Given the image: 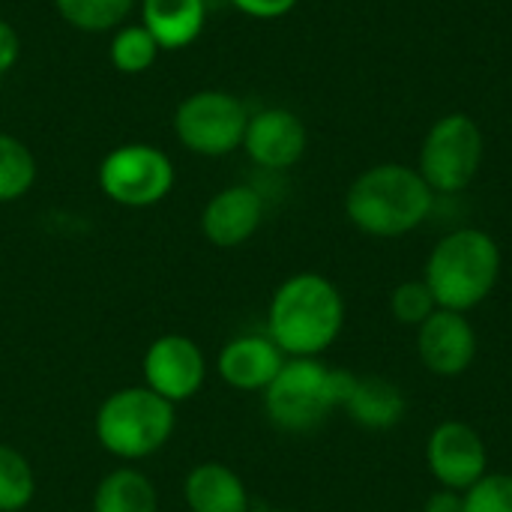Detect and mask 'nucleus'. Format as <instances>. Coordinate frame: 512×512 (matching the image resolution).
Returning a JSON list of instances; mask_svg holds the SVG:
<instances>
[{
    "mask_svg": "<svg viewBox=\"0 0 512 512\" xmlns=\"http://www.w3.org/2000/svg\"><path fill=\"white\" fill-rule=\"evenodd\" d=\"M345 297L324 273H294L270 297L267 336L285 357H321L345 330Z\"/></svg>",
    "mask_w": 512,
    "mask_h": 512,
    "instance_id": "1",
    "label": "nucleus"
},
{
    "mask_svg": "<svg viewBox=\"0 0 512 512\" xmlns=\"http://www.w3.org/2000/svg\"><path fill=\"white\" fill-rule=\"evenodd\" d=\"M36 495V474L24 453L0 444V512H21Z\"/></svg>",
    "mask_w": 512,
    "mask_h": 512,
    "instance_id": "22",
    "label": "nucleus"
},
{
    "mask_svg": "<svg viewBox=\"0 0 512 512\" xmlns=\"http://www.w3.org/2000/svg\"><path fill=\"white\" fill-rule=\"evenodd\" d=\"M483 132L474 117L456 111L432 123L420 147V177L435 195H456L471 186L483 165Z\"/></svg>",
    "mask_w": 512,
    "mask_h": 512,
    "instance_id": "6",
    "label": "nucleus"
},
{
    "mask_svg": "<svg viewBox=\"0 0 512 512\" xmlns=\"http://www.w3.org/2000/svg\"><path fill=\"white\" fill-rule=\"evenodd\" d=\"M159 42L144 24H120L108 42V60L120 75H141L159 57Z\"/></svg>",
    "mask_w": 512,
    "mask_h": 512,
    "instance_id": "19",
    "label": "nucleus"
},
{
    "mask_svg": "<svg viewBox=\"0 0 512 512\" xmlns=\"http://www.w3.org/2000/svg\"><path fill=\"white\" fill-rule=\"evenodd\" d=\"M18 60H21V36L6 18H0V75L12 72Z\"/></svg>",
    "mask_w": 512,
    "mask_h": 512,
    "instance_id": "26",
    "label": "nucleus"
},
{
    "mask_svg": "<svg viewBox=\"0 0 512 512\" xmlns=\"http://www.w3.org/2000/svg\"><path fill=\"white\" fill-rule=\"evenodd\" d=\"M96 183L102 195L120 207H156L174 189V162L153 144L129 141L105 153L96 171Z\"/></svg>",
    "mask_w": 512,
    "mask_h": 512,
    "instance_id": "7",
    "label": "nucleus"
},
{
    "mask_svg": "<svg viewBox=\"0 0 512 512\" xmlns=\"http://www.w3.org/2000/svg\"><path fill=\"white\" fill-rule=\"evenodd\" d=\"M435 207V192L411 165L384 162L363 171L345 192L348 222L369 237L393 240L420 228Z\"/></svg>",
    "mask_w": 512,
    "mask_h": 512,
    "instance_id": "2",
    "label": "nucleus"
},
{
    "mask_svg": "<svg viewBox=\"0 0 512 512\" xmlns=\"http://www.w3.org/2000/svg\"><path fill=\"white\" fill-rule=\"evenodd\" d=\"M438 309L429 285L423 279H408L402 285H396L390 291V315L402 324V327H420L432 312Z\"/></svg>",
    "mask_w": 512,
    "mask_h": 512,
    "instance_id": "23",
    "label": "nucleus"
},
{
    "mask_svg": "<svg viewBox=\"0 0 512 512\" xmlns=\"http://www.w3.org/2000/svg\"><path fill=\"white\" fill-rule=\"evenodd\" d=\"M252 512H291V510H273V507H267V510H252Z\"/></svg>",
    "mask_w": 512,
    "mask_h": 512,
    "instance_id": "28",
    "label": "nucleus"
},
{
    "mask_svg": "<svg viewBox=\"0 0 512 512\" xmlns=\"http://www.w3.org/2000/svg\"><path fill=\"white\" fill-rule=\"evenodd\" d=\"M138 0H54L60 18L84 33H108L117 30Z\"/></svg>",
    "mask_w": 512,
    "mask_h": 512,
    "instance_id": "20",
    "label": "nucleus"
},
{
    "mask_svg": "<svg viewBox=\"0 0 512 512\" xmlns=\"http://www.w3.org/2000/svg\"><path fill=\"white\" fill-rule=\"evenodd\" d=\"M234 9H240L249 18H282L288 15L300 0H228Z\"/></svg>",
    "mask_w": 512,
    "mask_h": 512,
    "instance_id": "25",
    "label": "nucleus"
},
{
    "mask_svg": "<svg viewBox=\"0 0 512 512\" xmlns=\"http://www.w3.org/2000/svg\"><path fill=\"white\" fill-rule=\"evenodd\" d=\"M423 512H465L462 507V492H453V489H435L426 504Z\"/></svg>",
    "mask_w": 512,
    "mask_h": 512,
    "instance_id": "27",
    "label": "nucleus"
},
{
    "mask_svg": "<svg viewBox=\"0 0 512 512\" xmlns=\"http://www.w3.org/2000/svg\"><path fill=\"white\" fill-rule=\"evenodd\" d=\"M501 270L504 255L489 231L456 228L444 234L429 252L423 282L429 285L438 309L468 315L495 294Z\"/></svg>",
    "mask_w": 512,
    "mask_h": 512,
    "instance_id": "3",
    "label": "nucleus"
},
{
    "mask_svg": "<svg viewBox=\"0 0 512 512\" xmlns=\"http://www.w3.org/2000/svg\"><path fill=\"white\" fill-rule=\"evenodd\" d=\"M36 183V159L30 147L9 135L0 132V204H12L24 198Z\"/></svg>",
    "mask_w": 512,
    "mask_h": 512,
    "instance_id": "21",
    "label": "nucleus"
},
{
    "mask_svg": "<svg viewBox=\"0 0 512 512\" xmlns=\"http://www.w3.org/2000/svg\"><path fill=\"white\" fill-rule=\"evenodd\" d=\"M351 384V372L333 369L321 357H288L279 375L261 393L264 414L276 429L288 435L315 432L333 411L345 405Z\"/></svg>",
    "mask_w": 512,
    "mask_h": 512,
    "instance_id": "4",
    "label": "nucleus"
},
{
    "mask_svg": "<svg viewBox=\"0 0 512 512\" xmlns=\"http://www.w3.org/2000/svg\"><path fill=\"white\" fill-rule=\"evenodd\" d=\"M249 108L228 90H195L174 111L177 141L198 156H228L243 147Z\"/></svg>",
    "mask_w": 512,
    "mask_h": 512,
    "instance_id": "8",
    "label": "nucleus"
},
{
    "mask_svg": "<svg viewBox=\"0 0 512 512\" xmlns=\"http://www.w3.org/2000/svg\"><path fill=\"white\" fill-rule=\"evenodd\" d=\"M93 512H159V495L144 471L114 468L93 492Z\"/></svg>",
    "mask_w": 512,
    "mask_h": 512,
    "instance_id": "18",
    "label": "nucleus"
},
{
    "mask_svg": "<svg viewBox=\"0 0 512 512\" xmlns=\"http://www.w3.org/2000/svg\"><path fill=\"white\" fill-rule=\"evenodd\" d=\"M141 24L162 51H183L207 24V0H141Z\"/></svg>",
    "mask_w": 512,
    "mask_h": 512,
    "instance_id": "17",
    "label": "nucleus"
},
{
    "mask_svg": "<svg viewBox=\"0 0 512 512\" xmlns=\"http://www.w3.org/2000/svg\"><path fill=\"white\" fill-rule=\"evenodd\" d=\"M426 465L441 489L465 492L489 474V447L474 426L444 420L426 438Z\"/></svg>",
    "mask_w": 512,
    "mask_h": 512,
    "instance_id": "9",
    "label": "nucleus"
},
{
    "mask_svg": "<svg viewBox=\"0 0 512 512\" xmlns=\"http://www.w3.org/2000/svg\"><path fill=\"white\" fill-rule=\"evenodd\" d=\"M183 501L192 512H252L243 477L222 462H201L183 480Z\"/></svg>",
    "mask_w": 512,
    "mask_h": 512,
    "instance_id": "16",
    "label": "nucleus"
},
{
    "mask_svg": "<svg viewBox=\"0 0 512 512\" xmlns=\"http://www.w3.org/2000/svg\"><path fill=\"white\" fill-rule=\"evenodd\" d=\"M477 330L462 312L435 309L417 327V357L435 378H462L477 360Z\"/></svg>",
    "mask_w": 512,
    "mask_h": 512,
    "instance_id": "11",
    "label": "nucleus"
},
{
    "mask_svg": "<svg viewBox=\"0 0 512 512\" xmlns=\"http://www.w3.org/2000/svg\"><path fill=\"white\" fill-rule=\"evenodd\" d=\"M174 405L150 387L114 390L96 411L93 432L105 453L123 462H138L159 453L174 435Z\"/></svg>",
    "mask_w": 512,
    "mask_h": 512,
    "instance_id": "5",
    "label": "nucleus"
},
{
    "mask_svg": "<svg viewBox=\"0 0 512 512\" xmlns=\"http://www.w3.org/2000/svg\"><path fill=\"white\" fill-rule=\"evenodd\" d=\"M285 354L267 333H243L222 345L216 357L219 378L240 393H264L285 366Z\"/></svg>",
    "mask_w": 512,
    "mask_h": 512,
    "instance_id": "14",
    "label": "nucleus"
},
{
    "mask_svg": "<svg viewBox=\"0 0 512 512\" xmlns=\"http://www.w3.org/2000/svg\"><path fill=\"white\" fill-rule=\"evenodd\" d=\"M342 411L357 423L360 429L369 432H387L405 420L408 399L402 387L390 378L381 375H354L351 393L342 405Z\"/></svg>",
    "mask_w": 512,
    "mask_h": 512,
    "instance_id": "15",
    "label": "nucleus"
},
{
    "mask_svg": "<svg viewBox=\"0 0 512 512\" xmlns=\"http://www.w3.org/2000/svg\"><path fill=\"white\" fill-rule=\"evenodd\" d=\"M264 222V198L255 186L237 183L219 189L201 210V234L216 249H237L255 237Z\"/></svg>",
    "mask_w": 512,
    "mask_h": 512,
    "instance_id": "13",
    "label": "nucleus"
},
{
    "mask_svg": "<svg viewBox=\"0 0 512 512\" xmlns=\"http://www.w3.org/2000/svg\"><path fill=\"white\" fill-rule=\"evenodd\" d=\"M306 123L288 108H261L249 114L243 150L264 171H288L306 153Z\"/></svg>",
    "mask_w": 512,
    "mask_h": 512,
    "instance_id": "12",
    "label": "nucleus"
},
{
    "mask_svg": "<svg viewBox=\"0 0 512 512\" xmlns=\"http://www.w3.org/2000/svg\"><path fill=\"white\" fill-rule=\"evenodd\" d=\"M144 387H150L156 396H162L171 405H180L204 387L207 378V360L195 339L183 333H165L150 342L141 360Z\"/></svg>",
    "mask_w": 512,
    "mask_h": 512,
    "instance_id": "10",
    "label": "nucleus"
},
{
    "mask_svg": "<svg viewBox=\"0 0 512 512\" xmlns=\"http://www.w3.org/2000/svg\"><path fill=\"white\" fill-rule=\"evenodd\" d=\"M465 512H512V474L489 471L462 492Z\"/></svg>",
    "mask_w": 512,
    "mask_h": 512,
    "instance_id": "24",
    "label": "nucleus"
}]
</instances>
